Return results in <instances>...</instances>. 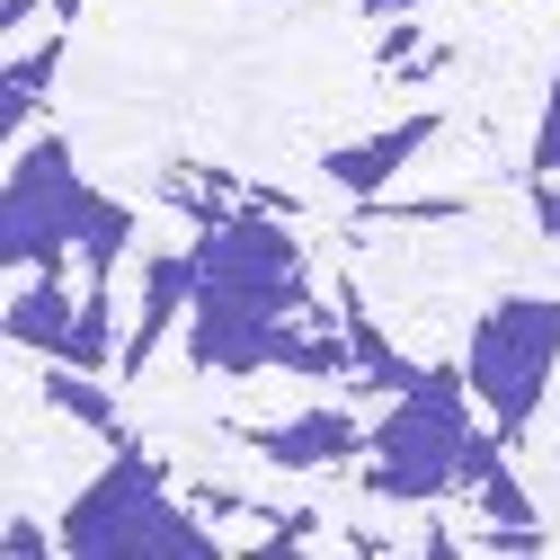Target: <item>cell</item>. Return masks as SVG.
Returning a JSON list of instances; mask_svg holds the SVG:
<instances>
[{"label":"cell","instance_id":"obj_1","mask_svg":"<svg viewBox=\"0 0 560 560\" xmlns=\"http://www.w3.org/2000/svg\"><path fill=\"white\" fill-rule=\"evenodd\" d=\"M267 205H241L196 241V312H187V365L214 374H347L357 338H347V303L329 312L303 276V249L285 223H267Z\"/></svg>","mask_w":560,"mask_h":560},{"label":"cell","instance_id":"obj_2","mask_svg":"<svg viewBox=\"0 0 560 560\" xmlns=\"http://www.w3.org/2000/svg\"><path fill=\"white\" fill-rule=\"evenodd\" d=\"M471 374L463 365H428L409 392H392L374 409V428H365V489L374 499H409V508H428V499H454V489H471L489 463H499V428H471Z\"/></svg>","mask_w":560,"mask_h":560},{"label":"cell","instance_id":"obj_3","mask_svg":"<svg viewBox=\"0 0 560 560\" xmlns=\"http://www.w3.org/2000/svg\"><path fill=\"white\" fill-rule=\"evenodd\" d=\"M125 241H133V214L81 178V161H72L62 133L19 143V161H10V205H0L10 276L54 267V258H72V249H81V267H125Z\"/></svg>","mask_w":560,"mask_h":560},{"label":"cell","instance_id":"obj_4","mask_svg":"<svg viewBox=\"0 0 560 560\" xmlns=\"http://www.w3.org/2000/svg\"><path fill=\"white\" fill-rule=\"evenodd\" d=\"M62 551H81V560H152V551H214V534H205L170 499V480L125 445L72 499V516H62Z\"/></svg>","mask_w":560,"mask_h":560},{"label":"cell","instance_id":"obj_5","mask_svg":"<svg viewBox=\"0 0 560 560\" xmlns=\"http://www.w3.org/2000/svg\"><path fill=\"white\" fill-rule=\"evenodd\" d=\"M551 365H560V294H508L471 320V347H463V374L489 409L499 436H525L534 409L551 392Z\"/></svg>","mask_w":560,"mask_h":560},{"label":"cell","instance_id":"obj_6","mask_svg":"<svg viewBox=\"0 0 560 560\" xmlns=\"http://www.w3.org/2000/svg\"><path fill=\"white\" fill-rule=\"evenodd\" d=\"M10 338L27 347V357H72V338H81L72 258H54V267H27V276H19V294H10Z\"/></svg>","mask_w":560,"mask_h":560},{"label":"cell","instance_id":"obj_7","mask_svg":"<svg viewBox=\"0 0 560 560\" xmlns=\"http://www.w3.org/2000/svg\"><path fill=\"white\" fill-rule=\"evenodd\" d=\"M365 428L374 418H357V409H303L285 428H258L249 445L276 471H338V463H365Z\"/></svg>","mask_w":560,"mask_h":560},{"label":"cell","instance_id":"obj_8","mask_svg":"<svg viewBox=\"0 0 560 560\" xmlns=\"http://www.w3.org/2000/svg\"><path fill=\"white\" fill-rule=\"evenodd\" d=\"M178 312H196V249H170V258H152L143 267V312H133V338H125V374H143L152 357H161V338L178 329Z\"/></svg>","mask_w":560,"mask_h":560},{"label":"cell","instance_id":"obj_9","mask_svg":"<svg viewBox=\"0 0 560 560\" xmlns=\"http://www.w3.org/2000/svg\"><path fill=\"white\" fill-rule=\"evenodd\" d=\"M445 133V116H409V125H383V133H365V143H347V152H329V187H347V196H383V178H400L418 152H428Z\"/></svg>","mask_w":560,"mask_h":560},{"label":"cell","instance_id":"obj_10","mask_svg":"<svg viewBox=\"0 0 560 560\" xmlns=\"http://www.w3.org/2000/svg\"><path fill=\"white\" fill-rule=\"evenodd\" d=\"M45 400H54L62 418H81V428H98V436H116V445H125V409H116L98 383H81V365H62V357H54V374H45Z\"/></svg>","mask_w":560,"mask_h":560},{"label":"cell","instance_id":"obj_11","mask_svg":"<svg viewBox=\"0 0 560 560\" xmlns=\"http://www.w3.org/2000/svg\"><path fill=\"white\" fill-rule=\"evenodd\" d=\"M534 178H560V72H551V107H542V133H534Z\"/></svg>","mask_w":560,"mask_h":560}]
</instances>
